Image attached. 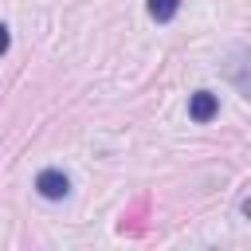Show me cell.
<instances>
[{"label":"cell","mask_w":251,"mask_h":251,"mask_svg":"<svg viewBox=\"0 0 251 251\" xmlns=\"http://www.w3.org/2000/svg\"><path fill=\"white\" fill-rule=\"evenodd\" d=\"M8 47H12V35H8V27H4V24H0V55H4V51H8Z\"/></svg>","instance_id":"obj_4"},{"label":"cell","mask_w":251,"mask_h":251,"mask_svg":"<svg viewBox=\"0 0 251 251\" xmlns=\"http://www.w3.org/2000/svg\"><path fill=\"white\" fill-rule=\"evenodd\" d=\"M216 114H220V98H216L212 90H196V94L188 98V118H192V122L204 126V122H212Z\"/></svg>","instance_id":"obj_2"},{"label":"cell","mask_w":251,"mask_h":251,"mask_svg":"<svg viewBox=\"0 0 251 251\" xmlns=\"http://www.w3.org/2000/svg\"><path fill=\"white\" fill-rule=\"evenodd\" d=\"M176 12H180V0H149V16L157 24H169Z\"/></svg>","instance_id":"obj_3"},{"label":"cell","mask_w":251,"mask_h":251,"mask_svg":"<svg viewBox=\"0 0 251 251\" xmlns=\"http://www.w3.org/2000/svg\"><path fill=\"white\" fill-rule=\"evenodd\" d=\"M35 192H39L43 200H63V196L71 192V180H67L63 169H43V173L35 176Z\"/></svg>","instance_id":"obj_1"}]
</instances>
